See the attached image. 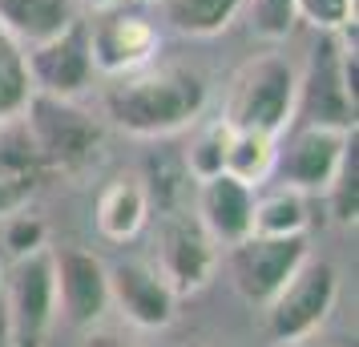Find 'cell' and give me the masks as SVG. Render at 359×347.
<instances>
[{"label": "cell", "instance_id": "obj_1", "mask_svg": "<svg viewBox=\"0 0 359 347\" xmlns=\"http://www.w3.org/2000/svg\"><path fill=\"white\" fill-rule=\"evenodd\" d=\"M206 109V81L186 65H146L114 77L105 89V114L133 137H170L194 125Z\"/></svg>", "mask_w": 359, "mask_h": 347}, {"label": "cell", "instance_id": "obj_2", "mask_svg": "<svg viewBox=\"0 0 359 347\" xmlns=\"http://www.w3.org/2000/svg\"><path fill=\"white\" fill-rule=\"evenodd\" d=\"M25 130L33 137L45 174H65V178H81L89 174L101 158L105 146V130L93 114H85L73 97H49V93H33L25 105Z\"/></svg>", "mask_w": 359, "mask_h": 347}, {"label": "cell", "instance_id": "obj_3", "mask_svg": "<svg viewBox=\"0 0 359 347\" xmlns=\"http://www.w3.org/2000/svg\"><path fill=\"white\" fill-rule=\"evenodd\" d=\"M355 45H347L335 33H319L307 57V69L299 73L294 117L303 125L355 130Z\"/></svg>", "mask_w": 359, "mask_h": 347}, {"label": "cell", "instance_id": "obj_4", "mask_svg": "<svg viewBox=\"0 0 359 347\" xmlns=\"http://www.w3.org/2000/svg\"><path fill=\"white\" fill-rule=\"evenodd\" d=\"M294 89H299V69L278 53H262L238 69L222 117L230 130H262L283 137L294 121Z\"/></svg>", "mask_w": 359, "mask_h": 347}, {"label": "cell", "instance_id": "obj_5", "mask_svg": "<svg viewBox=\"0 0 359 347\" xmlns=\"http://www.w3.org/2000/svg\"><path fill=\"white\" fill-rule=\"evenodd\" d=\"M339 303V271L327 259H303V266L283 283L262 311H266V339L278 347L299 343L307 335H319L331 311Z\"/></svg>", "mask_w": 359, "mask_h": 347}, {"label": "cell", "instance_id": "obj_6", "mask_svg": "<svg viewBox=\"0 0 359 347\" xmlns=\"http://www.w3.org/2000/svg\"><path fill=\"white\" fill-rule=\"evenodd\" d=\"M0 299L8 307L13 347H45L57 319V283H53V250L41 247L25 259H13L0 283Z\"/></svg>", "mask_w": 359, "mask_h": 347}, {"label": "cell", "instance_id": "obj_7", "mask_svg": "<svg viewBox=\"0 0 359 347\" xmlns=\"http://www.w3.org/2000/svg\"><path fill=\"white\" fill-rule=\"evenodd\" d=\"M307 254H311L307 234H287V238L246 234L243 243L226 247L230 283H234V291H238L250 307H266V303L283 291V283L303 266Z\"/></svg>", "mask_w": 359, "mask_h": 347}, {"label": "cell", "instance_id": "obj_8", "mask_svg": "<svg viewBox=\"0 0 359 347\" xmlns=\"http://www.w3.org/2000/svg\"><path fill=\"white\" fill-rule=\"evenodd\" d=\"M218 266V247L214 238L202 231V222L194 218L190 206L170 210L158 222V275L170 283L174 295H198L206 291Z\"/></svg>", "mask_w": 359, "mask_h": 347}, {"label": "cell", "instance_id": "obj_9", "mask_svg": "<svg viewBox=\"0 0 359 347\" xmlns=\"http://www.w3.org/2000/svg\"><path fill=\"white\" fill-rule=\"evenodd\" d=\"M85 25H89V57L97 73L121 77V73L154 65L162 36L142 8L109 4V8H97V20H85Z\"/></svg>", "mask_w": 359, "mask_h": 347}, {"label": "cell", "instance_id": "obj_10", "mask_svg": "<svg viewBox=\"0 0 359 347\" xmlns=\"http://www.w3.org/2000/svg\"><path fill=\"white\" fill-rule=\"evenodd\" d=\"M25 69H29V81L33 93H49V97H77L85 93L97 69L89 57V25L81 17L69 20L61 33L45 36L25 49Z\"/></svg>", "mask_w": 359, "mask_h": 347}, {"label": "cell", "instance_id": "obj_11", "mask_svg": "<svg viewBox=\"0 0 359 347\" xmlns=\"http://www.w3.org/2000/svg\"><path fill=\"white\" fill-rule=\"evenodd\" d=\"M351 137H355V130L299 125L287 146L278 137V158H275V174L271 178H278V186H291L299 194H323L331 174L339 170L343 149H347Z\"/></svg>", "mask_w": 359, "mask_h": 347}, {"label": "cell", "instance_id": "obj_12", "mask_svg": "<svg viewBox=\"0 0 359 347\" xmlns=\"http://www.w3.org/2000/svg\"><path fill=\"white\" fill-rule=\"evenodd\" d=\"M53 283H57V311L73 327H93L109 311V266L93 250H53Z\"/></svg>", "mask_w": 359, "mask_h": 347}, {"label": "cell", "instance_id": "obj_13", "mask_svg": "<svg viewBox=\"0 0 359 347\" xmlns=\"http://www.w3.org/2000/svg\"><path fill=\"white\" fill-rule=\"evenodd\" d=\"M109 307H117L133 327L162 331L178 315V295L149 263L121 259V263L109 266Z\"/></svg>", "mask_w": 359, "mask_h": 347}, {"label": "cell", "instance_id": "obj_14", "mask_svg": "<svg viewBox=\"0 0 359 347\" xmlns=\"http://www.w3.org/2000/svg\"><path fill=\"white\" fill-rule=\"evenodd\" d=\"M194 218L202 231L214 238V247H234L250 234V215H255V186L238 182L230 174H214L194 182Z\"/></svg>", "mask_w": 359, "mask_h": 347}, {"label": "cell", "instance_id": "obj_15", "mask_svg": "<svg viewBox=\"0 0 359 347\" xmlns=\"http://www.w3.org/2000/svg\"><path fill=\"white\" fill-rule=\"evenodd\" d=\"M146 218H149V198L137 174L114 178L101 190L97 210H93V222H97L101 238H109V243H130L133 234L146 226Z\"/></svg>", "mask_w": 359, "mask_h": 347}, {"label": "cell", "instance_id": "obj_16", "mask_svg": "<svg viewBox=\"0 0 359 347\" xmlns=\"http://www.w3.org/2000/svg\"><path fill=\"white\" fill-rule=\"evenodd\" d=\"M77 20V0H0V29L29 49Z\"/></svg>", "mask_w": 359, "mask_h": 347}, {"label": "cell", "instance_id": "obj_17", "mask_svg": "<svg viewBox=\"0 0 359 347\" xmlns=\"http://www.w3.org/2000/svg\"><path fill=\"white\" fill-rule=\"evenodd\" d=\"M311 226V206L307 194H299L291 186H275L271 194H255V215H250V234H271V238H287V234H307Z\"/></svg>", "mask_w": 359, "mask_h": 347}, {"label": "cell", "instance_id": "obj_18", "mask_svg": "<svg viewBox=\"0 0 359 347\" xmlns=\"http://www.w3.org/2000/svg\"><path fill=\"white\" fill-rule=\"evenodd\" d=\"M275 158H278V137L262 130H230V146H226V170L230 178H238L246 186H259L275 174Z\"/></svg>", "mask_w": 359, "mask_h": 347}, {"label": "cell", "instance_id": "obj_19", "mask_svg": "<svg viewBox=\"0 0 359 347\" xmlns=\"http://www.w3.org/2000/svg\"><path fill=\"white\" fill-rule=\"evenodd\" d=\"M142 186H146L149 206H158L162 215L170 210H182L190 206V194H194V178L182 162V154H149L146 174H137Z\"/></svg>", "mask_w": 359, "mask_h": 347}, {"label": "cell", "instance_id": "obj_20", "mask_svg": "<svg viewBox=\"0 0 359 347\" xmlns=\"http://www.w3.org/2000/svg\"><path fill=\"white\" fill-rule=\"evenodd\" d=\"M246 0H162L165 20L186 36H214L243 13Z\"/></svg>", "mask_w": 359, "mask_h": 347}, {"label": "cell", "instance_id": "obj_21", "mask_svg": "<svg viewBox=\"0 0 359 347\" xmlns=\"http://www.w3.org/2000/svg\"><path fill=\"white\" fill-rule=\"evenodd\" d=\"M0 178L4 182H29V186H36L45 178L41 154H36L33 137H29L20 117L0 121Z\"/></svg>", "mask_w": 359, "mask_h": 347}, {"label": "cell", "instance_id": "obj_22", "mask_svg": "<svg viewBox=\"0 0 359 347\" xmlns=\"http://www.w3.org/2000/svg\"><path fill=\"white\" fill-rule=\"evenodd\" d=\"M29 97H33V81L25 69V49L0 29V121L20 117Z\"/></svg>", "mask_w": 359, "mask_h": 347}, {"label": "cell", "instance_id": "obj_23", "mask_svg": "<svg viewBox=\"0 0 359 347\" xmlns=\"http://www.w3.org/2000/svg\"><path fill=\"white\" fill-rule=\"evenodd\" d=\"M323 202H327L331 222L355 226V218H359V142L355 137L343 149V162H339V170L331 174V182H327Z\"/></svg>", "mask_w": 359, "mask_h": 347}, {"label": "cell", "instance_id": "obj_24", "mask_svg": "<svg viewBox=\"0 0 359 347\" xmlns=\"http://www.w3.org/2000/svg\"><path fill=\"white\" fill-rule=\"evenodd\" d=\"M226 146H230L226 117H214L210 125H202V130L190 137V146L182 149V162L190 170V178L202 182V178L222 174V170H226Z\"/></svg>", "mask_w": 359, "mask_h": 347}, {"label": "cell", "instance_id": "obj_25", "mask_svg": "<svg viewBox=\"0 0 359 347\" xmlns=\"http://www.w3.org/2000/svg\"><path fill=\"white\" fill-rule=\"evenodd\" d=\"M246 17H250V29L262 41H283V36L294 29V0H246L243 4Z\"/></svg>", "mask_w": 359, "mask_h": 347}, {"label": "cell", "instance_id": "obj_26", "mask_svg": "<svg viewBox=\"0 0 359 347\" xmlns=\"http://www.w3.org/2000/svg\"><path fill=\"white\" fill-rule=\"evenodd\" d=\"M0 222H4V250H8L13 259H25V254H33V250L49 247V226L36 215H29L25 206L13 210L8 218H0Z\"/></svg>", "mask_w": 359, "mask_h": 347}, {"label": "cell", "instance_id": "obj_27", "mask_svg": "<svg viewBox=\"0 0 359 347\" xmlns=\"http://www.w3.org/2000/svg\"><path fill=\"white\" fill-rule=\"evenodd\" d=\"M294 17L307 20L315 33H339L355 25V0H294Z\"/></svg>", "mask_w": 359, "mask_h": 347}, {"label": "cell", "instance_id": "obj_28", "mask_svg": "<svg viewBox=\"0 0 359 347\" xmlns=\"http://www.w3.org/2000/svg\"><path fill=\"white\" fill-rule=\"evenodd\" d=\"M33 194H36V186H29V182H4V178H0V218H8L13 210L29 206Z\"/></svg>", "mask_w": 359, "mask_h": 347}, {"label": "cell", "instance_id": "obj_29", "mask_svg": "<svg viewBox=\"0 0 359 347\" xmlns=\"http://www.w3.org/2000/svg\"><path fill=\"white\" fill-rule=\"evenodd\" d=\"M85 347H133V343H121L117 335H105V331H101V335H89Z\"/></svg>", "mask_w": 359, "mask_h": 347}, {"label": "cell", "instance_id": "obj_30", "mask_svg": "<svg viewBox=\"0 0 359 347\" xmlns=\"http://www.w3.org/2000/svg\"><path fill=\"white\" fill-rule=\"evenodd\" d=\"M0 347H13V327H8V307L0 299Z\"/></svg>", "mask_w": 359, "mask_h": 347}, {"label": "cell", "instance_id": "obj_31", "mask_svg": "<svg viewBox=\"0 0 359 347\" xmlns=\"http://www.w3.org/2000/svg\"><path fill=\"white\" fill-rule=\"evenodd\" d=\"M287 347H339V343H323V339L307 335V339H299V343H287Z\"/></svg>", "mask_w": 359, "mask_h": 347}, {"label": "cell", "instance_id": "obj_32", "mask_svg": "<svg viewBox=\"0 0 359 347\" xmlns=\"http://www.w3.org/2000/svg\"><path fill=\"white\" fill-rule=\"evenodd\" d=\"M81 4H89V8H109V4H121V0H81Z\"/></svg>", "mask_w": 359, "mask_h": 347}, {"label": "cell", "instance_id": "obj_33", "mask_svg": "<svg viewBox=\"0 0 359 347\" xmlns=\"http://www.w3.org/2000/svg\"><path fill=\"white\" fill-rule=\"evenodd\" d=\"M0 283H4V266H0Z\"/></svg>", "mask_w": 359, "mask_h": 347}, {"label": "cell", "instance_id": "obj_34", "mask_svg": "<svg viewBox=\"0 0 359 347\" xmlns=\"http://www.w3.org/2000/svg\"><path fill=\"white\" fill-rule=\"evenodd\" d=\"M137 4H149V0H137Z\"/></svg>", "mask_w": 359, "mask_h": 347}]
</instances>
